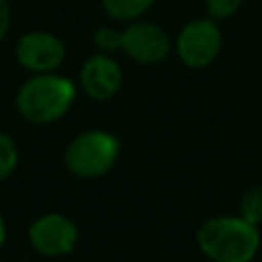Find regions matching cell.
Listing matches in <instances>:
<instances>
[{
    "mask_svg": "<svg viewBox=\"0 0 262 262\" xmlns=\"http://www.w3.org/2000/svg\"><path fill=\"white\" fill-rule=\"evenodd\" d=\"M18 164V149L10 135L0 131V180L8 178Z\"/></svg>",
    "mask_w": 262,
    "mask_h": 262,
    "instance_id": "8fae6325",
    "label": "cell"
},
{
    "mask_svg": "<svg viewBox=\"0 0 262 262\" xmlns=\"http://www.w3.org/2000/svg\"><path fill=\"white\" fill-rule=\"evenodd\" d=\"M29 239L43 256H63L74 250L78 242V229L66 215L47 213L33 221L29 227Z\"/></svg>",
    "mask_w": 262,
    "mask_h": 262,
    "instance_id": "8992f818",
    "label": "cell"
},
{
    "mask_svg": "<svg viewBox=\"0 0 262 262\" xmlns=\"http://www.w3.org/2000/svg\"><path fill=\"white\" fill-rule=\"evenodd\" d=\"M94 43L104 51L121 49V31H117L113 27H102L94 33Z\"/></svg>",
    "mask_w": 262,
    "mask_h": 262,
    "instance_id": "4fadbf2b",
    "label": "cell"
},
{
    "mask_svg": "<svg viewBox=\"0 0 262 262\" xmlns=\"http://www.w3.org/2000/svg\"><path fill=\"white\" fill-rule=\"evenodd\" d=\"M74 98V84L63 76L47 72L29 78L18 88L16 108L31 123H51L70 111Z\"/></svg>",
    "mask_w": 262,
    "mask_h": 262,
    "instance_id": "7a4b0ae2",
    "label": "cell"
},
{
    "mask_svg": "<svg viewBox=\"0 0 262 262\" xmlns=\"http://www.w3.org/2000/svg\"><path fill=\"white\" fill-rule=\"evenodd\" d=\"M66 57L63 43L45 31H33L18 39L16 43V59L23 68L35 74H47L61 66Z\"/></svg>",
    "mask_w": 262,
    "mask_h": 262,
    "instance_id": "52a82bcc",
    "label": "cell"
},
{
    "mask_svg": "<svg viewBox=\"0 0 262 262\" xmlns=\"http://www.w3.org/2000/svg\"><path fill=\"white\" fill-rule=\"evenodd\" d=\"M239 217H244L254 225L262 223V186H252L244 194L239 205Z\"/></svg>",
    "mask_w": 262,
    "mask_h": 262,
    "instance_id": "30bf717a",
    "label": "cell"
},
{
    "mask_svg": "<svg viewBox=\"0 0 262 262\" xmlns=\"http://www.w3.org/2000/svg\"><path fill=\"white\" fill-rule=\"evenodd\" d=\"M119 156V139L100 129H90L76 135L66 147L63 160L72 174L80 178H96L106 174Z\"/></svg>",
    "mask_w": 262,
    "mask_h": 262,
    "instance_id": "3957f363",
    "label": "cell"
},
{
    "mask_svg": "<svg viewBox=\"0 0 262 262\" xmlns=\"http://www.w3.org/2000/svg\"><path fill=\"white\" fill-rule=\"evenodd\" d=\"M196 244L213 262H252L260 248V231L244 217H211L199 227Z\"/></svg>",
    "mask_w": 262,
    "mask_h": 262,
    "instance_id": "6da1fadb",
    "label": "cell"
},
{
    "mask_svg": "<svg viewBox=\"0 0 262 262\" xmlns=\"http://www.w3.org/2000/svg\"><path fill=\"white\" fill-rule=\"evenodd\" d=\"M221 49V31L211 18H196L184 25L176 39L178 57L188 68L209 66Z\"/></svg>",
    "mask_w": 262,
    "mask_h": 262,
    "instance_id": "277c9868",
    "label": "cell"
},
{
    "mask_svg": "<svg viewBox=\"0 0 262 262\" xmlns=\"http://www.w3.org/2000/svg\"><path fill=\"white\" fill-rule=\"evenodd\" d=\"M4 239H6V225H4V219L0 215V248L4 246Z\"/></svg>",
    "mask_w": 262,
    "mask_h": 262,
    "instance_id": "9a60e30c",
    "label": "cell"
},
{
    "mask_svg": "<svg viewBox=\"0 0 262 262\" xmlns=\"http://www.w3.org/2000/svg\"><path fill=\"white\" fill-rule=\"evenodd\" d=\"M244 0H205L207 12L211 18H229L237 12Z\"/></svg>",
    "mask_w": 262,
    "mask_h": 262,
    "instance_id": "7c38bea8",
    "label": "cell"
},
{
    "mask_svg": "<svg viewBox=\"0 0 262 262\" xmlns=\"http://www.w3.org/2000/svg\"><path fill=\"white\" fill-rule=\"evenodd\" d=\"M10 27V4L8 0H0V41H4Z\"/></svg>",
    "mask_w": 262,
    "mask_h": 262,
    "instance_id": "5bb4252c",
    "label": "cell"
},
{
    "mask_svg": "<svg viewBox=\"0 0 262 262\" xmlns=\"http://www.w3.org/2000/svg\"><path fill=\"white\" fill-rule=\"evenodd\" d=\"M121 80L123 74L119 63L104 53L88 57L80 70L82 90L94 100H106L115 96L117 90L121 88Z\"/></svg>",
    "mask_w": 262,
    "mask_h": 262,
    "instance_id": "ba28073f",
    "label": "cell"
},
{
    "mask_svg": "<svg viewBox=\"0 0 262 262\" xmlns=\"http://www.w3.org/2000/svg\"><path fill=\"white\" fill-rule=\"evenodd\" d=\"M154 0H102L104 12L115 20H131L143 14Z\"/></svg>",
    "mask_w": 262,
    "mask_h": 262,
    "instance_id": "9c48e42d",
    "label": "cell"
},
{
    "mask_svg": "<svg viewBox=\"0 0 262 262\" xmlns=\"http://www.w3.org/2000/svg\"><path fill=\"white\" fill-rule=\"evenodd\" d=\"M121 49L139 63H158L170 53V37L160 25L137 20L121 31Z\"/></svg>",
    "mask_w": 262,
    "mask_h": 262,
    "instance_id": "5b68a950",
    "label": "cell"
}]
</instances>
